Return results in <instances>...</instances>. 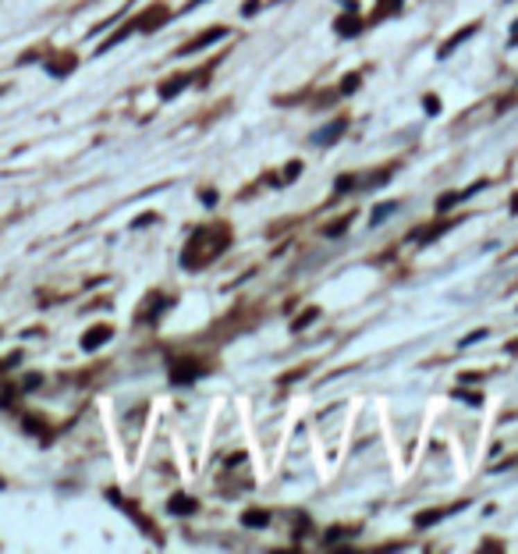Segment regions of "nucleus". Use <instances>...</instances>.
<instances>
[{"label": "nucleus", "mask_w": 518, "mask_h": 554, "mask_svg": "<svg viewBox=\"0 0 518 554\" xmlns=\"http://www.w3.org/2000/svg\"><path fill=\"white\" fill-rule=\"evenodd\" d=\"M224 36H227V28H213V33H202L196 43L185 47V53H196V50H202V47H209V43H217V40H224Z\"/></svg>", "instance_id": "obj_1"}, {"label": "nucleus", "mask_w": 518, "mask_h": 554, "mask_svg": "<svg viewBox=\"0 0 518 554\" xmlns=\"http://www.w3.org/2000/svg\"><path fill=\"white\" fill-rule=\"evenodd\" d=\"M313 320H316V310H309V313L302 317V320H295V330H302V327H306V324H313Z\"/></svg>", "instance_id": "obj_8"}, {"label": "nucleus", "mask_w": 518, "mask_h": 554, "mask_svg": "<svg viewBox=\"0 0 518 554\" xmlns=\"http://www.w3.org/2000/svg\"><path fill=\"white\" fill-rule=\"evenodd\" d=\"M341 132H345V121H334V125H327L323 132H316V142H320V146H330Z\"/></svg>", "instance_id": "obj_4"}, {"label": "nucleus", "mask_w": 518, "mask_h": 554, "mask_svg": "<svg viewBox=\"0 0 518 554\" xmlns=\"http://www.w3.org/2000/svg\"><path fill=\"white\" fill-rule=\"evenodd\" d=\"M171 512H178V515H192V512H196V501H192V498H174V501H171Z\"/></svg>", "instance_id": "obj_5"}, {"label": "nucleus", "mask_w": 518, "mask_h": 554, "mask_svg": "<svg viewBox=\"0 0 518 554\" xmlns=\"http://www.w3.org/2000/svg\"><path fill=\"white\" fill-rule=\"evenodd\" d=\"M472 33H476V25H465V28H462V33H454V36H451V40H447L444 47H440V53H437V57H451V50H454V47H458V43H465V40H469Z\"/></svg>", "instance_id": "obj_2"}, {"label": "nucleus", "mask_w": 518, "mask_h": 554, "mask_svg": "<svg viewBox=\"0 0 518 554\" xmlns=\"http://www.w3.org/2000/svg\"><path fill=\"white\" fill-rule=\"evenodd\" d=\"M341 89H345V92H352V89H359V75H348V78H345V85H341Z\"/></svg>", "instance_id": "obj_10"}, {"label": "nucleus", "mask_w": 518, "mask_h": 554, "mask_svg": "<svg viewBox=\"0 0 518 554\" xmlns=\"http://www.w3.org/2000/svg\"><path fill=\"white\" fill-rule=\"evenodd\" d=\"M390 213H394V203H390V206H380V210H373V224H380L383 217H390Z\"/></svg>", "instance_id": "obj_7"}, {"label": "nucleus", "mask_w": 518, "mask_h": 554, "mask_svg": "<svg viewBox=\"0 0 518 554\" xmlns=\"http://www.w3.org/2000/svg\"><path fill=\"white\" fill-rule=\"evenodd\" d=\"M426 114H440V100H433V96H426Z\"/></svg>", "instance_id": "obj_9"}, {"label": "nucleus", "mask_w": 518, "mask_h": 554, "mask_svg": "<svg viewBox=\"0 0 518 554\" xmlns=\"http://www.w3.org/2000/svg\"><path fill=\"white\" fill-rule=\"evenodd\" d=\"M107 337H110V327H93V330L85 334V342H82V349H89V352H93V349H100V345L107 342Z\"/></svg>", "instance_id": "obj_3"}, {"label": "nucleus", "mask_w": 518, "mask_h": 554, "mask_svg": "<svg viewBox=\"0 0 518 554\" xmlns=\"http://www.w3.org/2000/svg\"><path fill=\"white\" fill-rule=\"evenodd\" d=\"M479 337H486V334H483V330H476V334H469V337H462V345H476V342H479Z\"/></svg>", "instance_id": "obj_11"}, {"label": "nucleus", "mask_w": 518, "mask_h": 554, "mask_svg": "<svg viewBox=\"0 0 518 554\" xmlns=\"http://www.w3.org/2000/svg\"><path fill=\"white\" fill-rule=\"evenodd\" d=\"M241 522H245V526H266L270 515L266 512H245V519H241Z\"/></svg>", "instance_id": "obj_6"}]
</instances>
